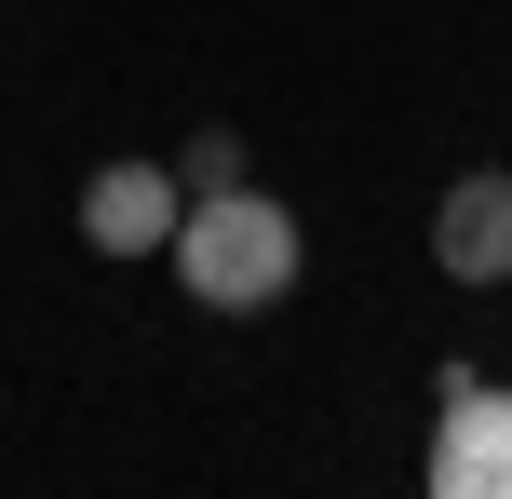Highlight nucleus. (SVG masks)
I'll return each mask as SVG.
<instances>
[{
  "label": "nucleus",
  "mask_w": 512,
  "mask_h": 499,
  "mask_svg": "<svg viewBox=\"0 0 512 499\" xmlns=\"http://www.w3.org/2000/svg\"><path fill=\"white\" fill-rule=\"evenodd\" d=\"M176 176H189V189H230V176H243V135H203V149H189Z\"/></svg>",
  "instance_id": "5"
},
{
  "label": "nucleus",
  "mask_w": 512,
  "mask_h": 499,
  "mask_svg": "<svg viewBox=\"0 0 512 499\" xmlns=\"http://www.w3.org/2000/svg\"><path fill=\"white\" fill-rule=\"evenodd\" d=\"M162 257H176V284L203 297V311H230V324H256V311H283V297H297V216L270 203V189H189V216H176V243H162Z\"/></svg>",
  "instance_id": "1"
},
{
  "label": "nucleus",
  "mask_w": 512,
  "mask_h": 499,
  "mask_svg": "<svg viewBox=\"0 0 512 499\" xmlns=\"http://www.w3.org/2000/svg\"><path fill=\"white\" fill-rule=\"evenodd\" d=\"M432 270L445 284H512V176L432 189Z\"/></svg>",
  "instance_id": "4"
},
{
  "label": "nucleus",
  "mask_w": 512,
  "mask_h": 499,
  "mask_svg": "<svg viewBox=\"0 0 512 499\" xmlns=\"http://www.w3.org/2000/svg\"><path fill=\"white\" fill-rule=\"evenodd\" d=\"M176 216H189L176 162H95V176H81V243H95V257H162Z\"/></svg>",
  "instance_id": "3"
},
{
  "label": "nucleus",
  "mask_w": 512,
  "mask_h": 499,
  "mask_svg": "<svg viewBox=\"0 0 512 499\" xmlns=\"http://www.w3.org/2000/svg\"><path fill=\"white\" fill-rule=\"evenodd\" d=\"M432 499H512V392H499V378H472V365H445Z\"/></svg>",
  "instance_id": "2"
}]
</instances>
